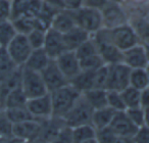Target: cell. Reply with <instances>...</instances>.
<instances>
[{
    "mask_svg": "<svg viewBox=\"0 0 149 143\" xmlns=\"http://www.w3.org/2000/svg\"><path fill=\"white\" fill-rule=\"evenodd\" d=\"M50 95L52 99L53 116L62 119L81 97L82 93L68 83L63 87L50 92Z\"/></svg>",
    "mask_w": 149,
    "mask_h": 143,
    "instance_id": "obj_1",
    "label": "cell"
},
{
    "mask_svg": "<svg viewBox=\"0 0 149 143\" xmlns=\"http://www.w3.org/2000/svg\"><path fill=\"white\" fill-rule=\"evenodd\" d=\"M103 28L113 29L130 22V13L123 3L108 0V2L101 9Z\"/></svg>",
    "mask_w": 149,
    "mask_h": 143,
    "instance_id": "obj_2",
    "label": "cell"
},
{
    "mask_svg": "<svg viewBox=\"0 0 149 143\" xmlns=\"http://www.w3.org/2000/svg\"><path fill=\"white\" fill-rule=\"evenodd\" d=\"M76 25L93 35L103 28L101 10L88 6H81L74 10Z\"/></svg>",
    "mask_w": 149,
    "mask_h": 143,
    "instance_id": "obj_3",
    "label": "cell"
},
{
    "mask_svg": "<svg viewBox=\"0 0 149 143\" xmlns=\"http://www.w3.org/2000/svg\"><path fill=\"white\" fill-rule=\"evenodd\" d=\"M21 87L28 99L49 93L44 83L41 73L22 66Z\"/></svg>",
    "mask_w": 149,
    "mask_h": 143,
    "instance_id": "obj_4",
    "label": "cell"
},
{
    "mask_svg": "<svg viewBox=\"0 0 149 143\" xmlns=\"http://www.w3.org/2000/svg\"><path fill=\"white\" fill-rule=\"evenodd\" d=\"M93 112L94 110L86 101L83 95H81V97L77 100L74 106L68 110V114L62 118V120L64 122V125L70 127V128L91 124Z\"/></svg>",
    "mask_w": 149,
    "mask_h": 143,
    "instance_id": "obj_5",
    "label": "cell"
},
{
    "mask_svg": "<svg viewBox=\"0 0 149 143\" xmlns=\"http://www.w3.org/2000/svg\"><path fill=\"white\" fill-rule=\"evenodd\" d=\"M5 50L15 66H24L33 48L30 45L27 36L17 34V36L5 47Z\"/></svg>",
    "mask_w": 149,
    "mask_h": 143,
    "instance_id": "obj_6",
    "label": "cell"
},
{
    "mask_svg": "<svg viewBox=\"0 0 149 143\" xmlns=\"http://www.w3.org/2000/svg\"><path fill=\"white\" fill-rule=\"evenodd\" d=\"M109 37L111 43L114 44L122 51H125L126 49L141 43L130 23L113 29H109Z\"/></svg>",
    "mask_w": 149,
    "mask_h": 143,
    "instance_id": "obj_7",
    "label": "cell"
},
{
    "mask_svg": "<svg viewBox=\"0 0 149 143\" xmlns=\"http://www.w3.org/2000/svg\"><path fill=\"white\" fill-rule=\"evenodd\" d=\"M130 73L131 68L123 62L108 66V76L105 89L123 91L125 88L130 86Z\"/></svg>",
    "mask_w": 149,
    "mask_h": 143,
    "instance_id": "obj_8",
    "label": "cell"
},
{
    "mask_svg": "<svg viewBox=\"0 0 149 143\" xmlns=\"http://www.w3.org/2000/svg\"><path fill=\"white\" fill-rule=\"evenodd\" d=\"M26 106L35 120L43 121L53 116V107L50 93L28 99Z\"/></svg>",
    "mask_w": 149,
    "mask_h": 143,
    "instance_id": "obj_9",
    "label": "cell"
},
{
    "mask_svg": "<svg viewBox=\"0 0 149 143\" xmlns=\"http://www.w3.org/2000/svg\"><path fill=\"white\" fill-rule=\"evenodd\" d=\"M41 76L49 93L68 84V80L62 74L54 59L50 60L47 66L41 72Z\"/></svg>",
    "mask_w": 149,
    "mask_h": 143,
    "instance_id": "obj_10",
    "label": "cell"
},
{
    "mask_svg": "<svg viewBox=\"0 0 149 143\" xmlns=\"http://www.w3.org/2000/svg\"><path fill=\"white\" fill-rule=\"evenodd\" d=\"M40 132H41V121L35 119L13 124V136L19 140L33 142L34 140L39 138Z\"/></svg>",
    "mask_w": 149,
    "mask_h": 143,
    "instance_id": "obj_11",
    "label": "cell"
},
{
    "mask_svg": "<svg viewBox=\"0 0 149 143\" xmlns=\"http://www.w3.org/2000/svg\"><path fill=\"white\" fill-rule=\"evenodd\" d=\"M54 60L56 61L62 74L68 80V82L82 70L79 57L77 56L76 52L72 51V50L63 52Z\"/></svg>",
    "mask_w": 149,
    "mask_h": 143,
    "instance_id": "obj_12",
    "label": "cell"
},
{
    "mask_svg": "<svg viewBox=\"0 0 149 143\" xmlns=\"http://www.w3.org/2000/svg\"><path fill=\"white\" fill-rule=\"evenodd\" d=\"M43 48L51 59H56L60 54L68 51L64 43L63 35L52 28H49L46 31Z\"/></svg>",
    "mask_w": 149,
    "mask_h": 143,
    "instance_id": "obj_13",
    "label": "cell"
},
{
    "mask_svg": "<svg viewBox=\"0 0 149 143\" xmlns=\"http://www.w3.org/2000/svg\"><path fill=\"white\" fill-rule=\"evenodd\" d=\"M123 63L133 68H145L149 63L146 57L143 44H137L133 47L123 51Z\"/></svg>",
    "mask_w": 149,
    "mask_h": 143,
    "instance_id": "obj_14",
    "label": "cell"
},
{
    "mask_svg": "<svg viewBox=\"0 0 149 143\" xmlns=\"http://www.w3.org/2000/svg\"><path fill=\"white\" fill-rule=\"evenodd\" d=\"M109 127L118 137H129V138H132L138 129V127L135 126L132 121L129 119L125 110L116 112Z\"/></svg>",
    "mask_w": 149,
    "mask_h": 143,
    "instance_id": "obj_15",
    "label": "cell"
},
{
    "mask_svg": "<svg viewBox=\"0 0 149 143\" xmlns=\"http://www.w3.org/2000/svg\"><path fill=\"white\" fill-rule=\"evenodd\" d=\"M76 20H74V10L62 8L53 17L50 28L55 31L64 34L76 27Z\"/></svg>",
    "mask_w": 149,
    "mask_h": 143,
    "instance_id": "obj_16",
    "label": "cell"
},
{
    "mask_svg": "<svg viewBox=\"0 0 149 143\" xmlns=\"http://www.w3.org/2000/svg\"><path fill=\"white\" fill-rule=\"evenodd\" d=\"M63 126H65L63 120L56 116L41 121V132L39 138L51 143Z\"/></svg>",
    "mask_w": 149,
    "mask_h": 143,
    "instance_id": "obj_17",
    "label": "cell"
},
{
    "mask_svg": "<svg viewBox=\"0 0 149 143\" xmlns=\"http://www.w3.org/2000/svg\"><path fill=\"white\" fill-rule=\"evenodd\" d=\"M50 60H51V58L48 56V54L46 53L44 48H38V49L32 50L31 54L28 57L27 61L24 64V66L27 68H30V70L41 73L42 70L47 66V64L50 62Z\"/></svg>",
    "mask_w": 149,
    "mask_h": 143,
    "instance_id": "obj_18",
    "label": "cell"
},
{
    "mask_svg": "<svg viewBox=\"0 0 149 143\" xmlns=\"http://www.w3.org/2000/svg\"><path fill=\"white\" fill-rule=\"evenodd\" d=\"M63 35L64 43H65L66 49L74 51L77 49L82 43L86 41L87 39H89L91 37L88 32H86L85 30L81 29L80 27L76 26L74 28H72V30H70L66 33L62 34Z\"/></svg>",
    "mask_w": 149,
    "mask_h": 143,
    "instance_id": "obj_19",
    "label": "cell"
},
{
    "mask_svg": "<svg viewBox=\"0 0 149 143\" xmlns=\"http://www.w3.org/2000/svg\"><path fill=\"white\" fill-rule=\"evenodd\" d=\"M85 100L94 110L107 106V90L102 88H92L82 93Z\"/></svg>",
    "mask_w": 149,
    "mask_h": 143,
    "instance_id": "obj_20",
    "label": "cell"
},
{
    "mask_svg": "<svg viewBox=\"0 0 149 143\" xmlns=\"http://www.w3.org/2000/svg\"><path fill=\"white\" fill-rule=\"evenodd\" d=\"M116 112V110L110 108L109 106L95 110L93 112V114H92V126L96 129V131L101 130V129L106 128V127H109Z\"/></svg>",
    "mask_w": 149,
    "mask_h": 143,
    "instance_id": "obj_21",
    "label": "cell"
},
{
    "mask_svg": "<svg viewBox=\"0 0 149 143\" xmlns=\"http://www.w3.org/2000/svg\"><path fill=\"white\" fill-rule=\"evenodd\" d=\"M95 72V70H94ZM94 72L82 70L76 77H74L68 83L74 86L81 93L94 88Z\"/></svg>",
    "mask_w": 149,
    "mask_h": 143,
    "instance_id": "obj_22",
    "label": "cell"
},
{
    "mask_svg": "<svg viewBox=\"0 0 149 143\" xmlns=\"http://www.w3.org/2000/svg\"><path fill=\"white\" fill-rule=\"evenodd\" d=\"M129 23L135 30L141 43L149 42V24L145 17V15H131Z\"/></svg>",
    "mask_w": 149,
    "mask_h": 143,
    "instance_id": "obj_23",
    "label": "cell"
},
{
    "mask_svg": "<svg viewBox=\"0 0 149 143\" xmlns=\"http://www.w3.org/2000/svg\"><path fill=\"white\" fill-rule=\"evenodd\" d=\"M72 135L74 143H83L95 138L96 129L92 126V124L82 125L72 128Z\"/></svg>",
    "mask_w": 149,
    "mask_h": 143,
    "instance_id": "obj_24",
    "label": "cell"
},
{
    "mask_svg": "<svg viewBox=\"0 0 149 143\" xmlns=\"http://www.w3.org/2000/svg\"><path fill=\"white\" fill-rule=\"evenodd\" d=\"M130 86L142 90L149 87V77L145 68H133L130 73Z\"/></svg>",
    "mask_w": 149,
    "mask_h": 143,
    "instance_id": "obj_25",
    "label": "cell"
},
{
    "mask_svg": "<svg viewBox=\"0 0 149 143\" xmlns=\"http://www.w3.org/2000/svg\"><path fill=\"white\" fill-rule=\"evenodd\" d=\"M28 101L27 96L25 95L22 87H17L13 90H11L8 94H7L6 98H5L4 105H3V110L4 108H10V107H19V106H26Z\"/></svg>",
    "mask_w": 149,
    "mask_h": 143,
    "instance_id": "obj_26",
    "label": "cell"
},
{
    "mask_svg": "<svg viewBox=\"0 0 149 143\" xmlns=\"http://www.w3.org/2000/svg\"><path fill=\"white\" fill-rule=\"evenodd\" d=\"M11 22H13L17 34L28 35L32 30L37 28V20L33 17L21 15V17L11 20Z\"/></svg>",
    "mask_w": 149,
    "mask_h": 143,
    "instance_id": "obj_27",
    "label": "cell"
},
{
    "mask_svg": "<svg viewBox=\"0 0 149 143\" xmlns=\"http://www.w3.org/2000/svg\"><path fill=\"white\" fill-rule=\"evenodd\" d=\"M17 32L11 20L0 22V46L5 48L8 43L17 36Z\"/></svg>",
    "mask_w": 149,
    "mask_h": 143,
    "instance_id": "obj_28",
    "label": "cell"
},
{
    "mask_svg": "<svg viewBox=\"0 0 149 143\" xmlns=\"http://www.w3.org/2000/svg\"><path fill=\"white\" fill-rule=\"evenodd\" d=\"M4 112L6 116H8L9 120L13 122V124L17 123H22L25 121L33 120V116L27 106H19V107H10V108H4Z\"/></svg>",
    "mask_w": 149,
    "mask_h": 143,
    "instance_id": "obj_29",
    "label": "cell"
},
{
    "mask_svg": "<svg viewBox=\"0 0 149 143\" xmlns=\"http://www.w3.org/2000/svg\"><path fill=\"white\" fill-rule=\"evenodd\" d=\"M17 68H21V66H15L8 56L5 48H1L0 49V83L6 77H8Z\"/></svg>",
    "mask_w": 149,
    "mask_h": 143,
    "instance_id": "obj_30",
    "label": "cell"
},
{
    "mask_svg": "<svg viewBox=\"0 0 149 143\" xmlns=\"http://www.w3.org/2000/svg\"><path fill=\"white\" fill-rule=\"evenodd\" d=\"M122 94L123 100L124 103L126 105L127 108H132V107H138L140 105V96H141V91L136 88L132 87V86H128L127 88H125L123 91H120Z\"/></svg>",
    "mask_w": 149,
    "mask_h": 143,
    "instance_id": "obj_31",
    "label": "cell"
},
{
    "mask_svg": "<svg viewBox=\"0 0 149 143\" xmlns=\"http://www.w3.org/2000/svg\"><path fill=\"white\" fill-rule=\"evenodd\" d=\"M131 15H146L149 10V0H122Z\"/></svg>",
    "mask_w": 149,
    "mask_h": 143,
    "instance_id": "obj_32",
    "label": "cell"
},
{
    "mask_svg": "<svg viewBox=\"0 0 149 143\" xmlns=\"http://www.w3.org/2000/svg\"><path fill=\"white\" fill-rule=\"evenodd\" d=\"M74 52H76L77 56L79 57V59L94 55V54H97L98 53L97 45H96L95 41L93 40L92 36L89 39L86 40L84 43H82L77 49L74 50Z\"/></svg>",
    "mask_w": 149,
    "mask_h": 143,
    "instance_id": "obj_33",
    "label": "cell"
},
{
    "mask_svg": "<svg viewBox=\"0 0 149 143\" xmlns=\"http://www.w3.org/2000/svg\"><path fill=\"white\" fill-rule=\"evenodd\" d=\"M46 31L47 30L43 29H36L32 30L27 36L28 40H29L30 45L32 46L33 49H38V48H43L44 42H45V36H46Z\"/></svg>",
    "mask_w": 149,
    "mask_h": 143,
    "instance_id": "obj_34",
    "label": "cell"
},
{
    "mask_svg": "<svg viewBox=\"0 0 149 143\" xmlns=\"http://www.w3.org/2000/svg\"><path fill=\"white\" fill-rule=\"evenodd\" d=\"M80 64H81V70L94 72V70L101 68L102 66H104L105 63L103 62V60H102L101 56L99 55V53H97V54H94V55L88 56V57L80 59Z\"/></svg>",
    "mask_w": 149,
    "mask_h": 143,
    "instance_id": "obj_35",
    "label": "cell"
},
{
    "mask_svg": "<svg viewBox=\"0 0 149 143\" xmlns=\"http://www.w3.org/2000/svg\"><path fill=\"white\" fill-rule=\"evenodd\" d=\"M107 106L114 110L116 112H124L126 110V105L123 100L122 94L120 91L107 90Z\"/></svg>",
    "mask_w": 149,
    "mask_h": 143,
    "instance_id": "obj_36",
    "label": "cell"
},
{
    "mask_svg": "<svg viewBox=\"0 0 149 143\" xmlns=\"http://www.w3.org/2000/svg\"><path fill=\"white\" fill-rule=\"evenodd\" d=\"M127 116H129L132 123L139 127H142L145 125V114H144V108L138 106V107H132V108H127L126 110Z\"/></svg>",
    "mask_w": 149,
    "mask_h": 143,
    "instance_id": "obj_37",
    "label": "cell"
},
{
    "mask_svg": "<svg viewBox=\"0 0 149 143\" xmlns=\"http://www.w3.org/2000/svg\"><path fill=\"white\" fill-rule=\"evenodd\" d=\"M118 137V136L110 129V127H106L96 131L95 140L97 143H116Z\"/></svg>",
    "mask_w": 149,
    "mask_h": 143,
    "instance_id": "obj_38",
    "label": "cell"
},
{
    "mask_svg": "<svg viewBox=\"0 0 149 143\" xmlns=\"http://www.w3.org/2000/svg\"><path fill=\"white\" fill-rule=\"evenodd\" d=\"M13 122L2 110L0 112V137H13Z\"/></svg>",
    "mask_w": 149,
    "mask_h": 143,
    "instance_id": "obj_39",
    "label": "cell"
},
{
    "mask_svg": "<svg viewBox=\"0 0 149 143\" xmlns=\"http://www.w3.org/2000/svg\"><path fill=\"white\" fill-rule=\"evenodd\" d=\"M108 76V66L104 64L101 68L94 72V88H102L105 89L106 81Z\"/></svg>",
    "mask_w": 149,
    "mask_h": 143,
    "instance_id": "obj_40",
    "label": "cell"
},
{
    "mask_svg": "<svg viewBox=\"0 0 149 143\" xmlns=\"http://www.w3.org/2000/svg\"><path fill=\"white\" fill-rule=\"evenodd\" d=\"M51 143H74L72 135V128L63 126Z\"/></svg>",
    "mask_w": 149,
    "mask_h": 143,
    "instance_id": "obj_41",
    "label": "cell"
},
{
    "mask_svg": "<svg viewBox=\"0 0 149 143\" xmlns=\"http://www.w3.org/2000/svg\"><path fill=\"white\" fill-rule=\"evenodd\" d=\"M133 143H149V128L147 126L139 127L132 137Z\"/></svg>",
    "mask_w": 149,
    "mask_h": 143,
    "instance_id": "obj_42",
    "label": "cell"
},
{
    "mask_svg": "<svg viewBox=\"0 0 149 143\" xmlns=\"http://www.w3.org/2000/svg\"><path fill=\"white\" fill-rule=\"evenodd\" d=\"M11 20V0H0V22Z\"/></svg>",
    "mask_w": 149,
    "mask_h": 143,
    "instance_id": "obj_43",
    "label": "cell"
},
{
    "mask_svg": "<svg viewBox=\"0 0 149 143\" xmlns=\"http://www.w3.org/2000/svg\"><path fill=\"white\" fill-rule=\"evenodd\" d=\"M62 7L70 10H76L79 7L83 6V0H60Z\"/></svg>",
    "mask_w": 149,
    "mask_h": 143,
    "instance_id": "obj_44",
    "label": "cell"
},
{
    "mask_svg": "<svg viewBox=\"0 0 149 143\" xmlns=\"http://www.w3.org/2000/svg\"><path fill=\"white\" fill-rule=\"evenodd\" d=\"M107 2L108 0H83V6L101 9Z\"/></svg>",
    "mask_w": 149,
    "mask_h": 143,
    "instance_id": "obj_45",
    "label": "cell"
},
{
    "mask_svg": "<svg viewBox=\"0 0 149 143\" xmlns=\"http://www.w3.org/2000/svg\"><path fill=\"white\" fill-rule=\"evenodd\" d=\"M140 105L143 108H146L149 106V87L141 91Z\"/></svg>",
    "mask_w": 149,
    "mask_h": 143,
    "instance_id": "obj_46",
    "label": "cell"
},
{
    "mask_svg": "<svg viewBox=\"0 0 149 143\" xmlns=\"http://www.w3.org/2000/svg\"><path fill=\"white\" fill-rule=\"evenodd\" d=\"M19 139L15 137H0V143H17Z\"/></svg>",
    "mask_w": 149,
    "mask_h": 143,
    "instance_id": "obj_47",
    "label": "cell"
},
{
    "mask_svg": "<svg viewBox=\"0 0 149 143\" xmlns=\"http://www.w3.org/2000/svg\"><path fill=\"white\" fill-rule=\"evenodd\" d=\"M116 143H133V142H132V138H129V137H118Z\"/></svg>",
    "mask_w": 149,
    "mask_h": 143,
    "instance_id": "obj_48",
    "label": "cell"
},
{
    "mask_svg": "<svg viewBox=\"0 0 149 143\" xmlns=\"http://www.w3.org/2000/svg\"><path fill=\"white\" fill-rule=\"evenodd\" d=\"M144 114H145V126L149 128V106L144 108Z\"/></svg>",
    "mask_w": 149,
    "mask_h": 143,
    "instance_id": "obj_49",
    "label": "cell"
},
{
    "mask_svg": "<svg viewBox=\"0 0 149 143\" xmlns=\"http://www.w3.org/2000/svg\"><path fill=\"white\" fill-rule=\"evenodd\" d=\"M142 44H143V47H144L145 53H146V57L149 62V42H145V43H142Z\"/></svg>",
    "mask_w": 149,
    "mask_h": 143,
    "instance_id": "obj_50",
    "label": "cell"
},
{
    "mask_svg": "<svg viewBox=\"0 0 149 143\" xmlns=\"http://www.w3.org/2000/svg\"><path fill=\"white\" fill-rule=\"evenodd\" d=\"M30 143H50V142H48V141L43 140V139L38 138V139H36V140H34L33 142H30Z\"/></svg>",
    "mask_w": 149,
    "mask_h": 143,
    "instance_id": "obj_51",
    "label": "cell"
},
{
    "mask_svg": "<svg viewBox=\"0 0 149 143\" xmlns=\"http://www.w3.org/2000/svg\"><path fill=\"white\" fill-rule=\"evenodd\" d=\"M83 143H97V142H96L95 138H94V139H91V140H88V141H86V142H83Z\"/></svg>",
    "mask_w": 149,
    "mask_h": 143,
    "instance_id": "obj_52",
    "label": "cell"
},
{
    "mask_svg": "<svg viewBox=\"0 0 149 143\" xmlns=\"http://www.w3.org/2000/svg\"><path fill=\"white\" fill-rule=\"evenodd\" d=\"M145 17H146L147 22H148V24H149V10L147 11V13H146V15H145Z\"/></svg>",
    "mask_w": 149,
    "mask_h": 143,
    "instance_id": "obj_53",
    "label": "cell"
},
{
    "mask_svg": "<svg viewBox=\"0 0 149 143\" xmlns=\"http://www.w3.org/2000/svg\"><path fill=\"white\" fill-rule=\"evenodd\" d=\"M145 70H146V72H147V75H148V77H149V63L147 64V66L145 68Z\"/></svg>",
    "mask_w": 149,
    "mask_h": 143,
    "instance_id": "obj_54",
    "label": "cell"
},
{
    "mask_svg": "<svg viewBox=\"0 0 149 143\" xmlns=\"http://www.w3.org/2000/svg\"><path fill=\"white\" fill-rule=\"evenodd\" d=\"M17 143H30V142H27V141H22V140H19Z\"/></svg>",
    "mask_w": 149,
    "mask_h": 143,
    "instance_id": "obj_55",
    "label": "cell"
},
{
    "mask_svg": "<svg viewBox=\"0 0 149 143\" xmlns=\"http://www.w3.org/2000/svg\"><path fill=\"white\" fill-rule=\"evenodd\" d=\"M15 1H28V0H15Z\"/></svg>",
    "mask_w": 149,
    "mask_h": 143,
    "instance_id": "obj_56",
    "label": "cell"
},
{
    "mask_svg": "<svg viewBox=\"0 0 149 143\" xmlns=\"http://www.w3.org/2000/svg\"><path fill=\"white\" fill-rule=\"evenodd\" d=\"M114 1H118V2H120V3H122V0H114Z\"/></svg>",
    "mask_w": 149,
    "mask_h": 143,
    "instance_id": "obj_57",
    "label": "cell"
},
{
    "mask_svg": "<svg viewBox=\"0 0 149 143\" xmlns=\"http://www.w3.org/2000/svg\"><path fill=\"white\" fill-rule=\"evenodd\" d=\"M3 110V108L1 107V106H0V112H1V110Z\"/></svg>",
    "mask_w": 149,
    "mask_h": 143,
    "instance_id": "obj_58",
    "label": "cell"
},
{
    "mask_svg": "<svg viewBox=\"0 0 149 143\" xmlns=\"http://www.w3.org/2000/svg\"><path fill=\"white\" fill-rule=\"evenodd\" d=\"M1 48H2V47H1V46H0V49H1Z\"/></svg>",
    "mask_w": 149,
    "mask_h": 143,
    "instance_id": "obj_59",
    "label": "cell"
}]
</instances>
